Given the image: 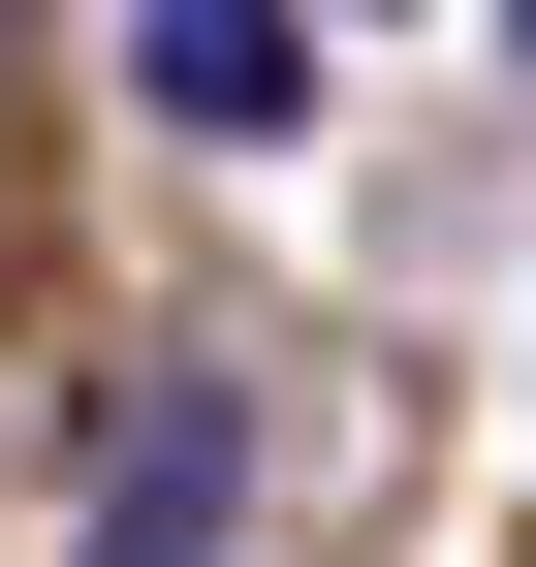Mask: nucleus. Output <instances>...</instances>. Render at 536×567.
<instances>
[{
  "instance_id": "nucleus-1",
  "label": "nucleus",
  "mask_w": 536,
  "mask_h": 567,
  "mask_svg": "<svg viewBox=\"0 0 536 567\" xmlns=\"http://www.w3.org/2000/svg\"><path fill=\"white\" fill-rule=\"evenodd\" d=\"M63 567H252V410H221V379H158V410H126V473H95V536H63Z\"/></svg>"
},
{
  "instance_id": "nucleus-2",
  "label": "nucleus",
  "mask_w": 536,
  "mask_h": 567,
  "mask_svg": "<svg viewBox=\"0 0 536 567\" xmlns=\"http://www.w3.org/2000/svg\"><path fill=\"white\" fill-rule=\"evenodd\" d=\"M158 126H316V32L285 0H158Z\"/></svg>"
}]
</instances>
